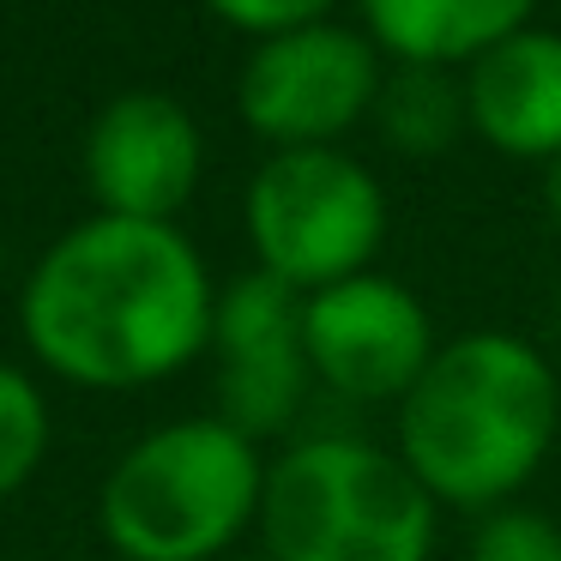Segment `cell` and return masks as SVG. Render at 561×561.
I'll return each instance as SVG.
<instances>
[{"mask_svg":"<svg viewBox=\"0 0 561 561\" xmlns=\"http://www.w3.org/2000/svg\"><path fill=\"white\" fill-rule=\"evenodd\" d=\"M556 375L519 339L471 332L435 351L399 411L411 477L440 501L489 507L513 495L556 440Z\"/></svg>","mask_w":561,"mask_h":561,"instance_id":"obj_2","label":"cell"},{"mask_svg":"<svg viewBox=\"0 0 561 561\" xmlns=\"http://www.w3.org/2000/svg\"><path fill=\"white\" fill-rule=\"evenodd\" d=\"M543 194H549V218L561 224V158H549V182H543Z\"/></svg>","mask_w":561,"mask_h":561,"instance_id":"obj_16","label":"cell"},{"mask_svg":"<svg viewBox=\"0 0 561 561\" xmlns=\"http://www.w3.org/2000/svg\"><path fill=\"white\" fill-rule=\"evenodd\" d=\"M368 31L411 67L477 61L495 43L519 37L531 0H363Z\"/></svg>","mask_w":561,"mask_h":561,"instance_id":"obj_11","label":"cell"},{"mask_svg":"<svg viewBox=\"0 0 561 561\" xmlns=\"http://www.w3.org/2000/svg\"><path fill=\"white\" fill-rule=\"evenodd\" d=\"M387 206L363 163L339 158L327 146L278 151L248 187V236L266 260L272 278L284 284H332L356 278L363 260L380 248Z\"/></svg>","mask_w":561,"mask_h":561,"instance_id":"obj_5","label":"cell"},{"mask_svg":"<svg viewBox=\"0 0 561 561\" xmlns=\"http://www.w3.org/2000/svg\"><path fill=\"white\" fill-rule=\"evenodd\" d=\"M43 440H49V416L43 399L19 368L0 363V495H13L43 459Z\"/></svg>","mask_w":561,"mask_h":561,"instance_id":"obj_13","label":"cell"},{"mask_svg":"<svg viewBox=\"0 0 561 561\" xmlns=\"http://www.w3.org/2000/svg\"><path fill=\"white\" fill-rule=\"evenodd\" d=\"M85 175L103 199V218L170 224V211L199 182V134L175 98L127 91L91 127Z\"/></svg>","mask_w":561,"mask_h":561,"instance_id":"obj_9","label":"cell"},{"mask_svg":"<svg viewBox=\"0 0 561 561\" xmlns=\"http://www.w3.org/2000/svg\"><path fill=\"white\" fill-rule=\"evenodd\" d=\"M308 302L296 296V284L254 272V278L230 284V296L218 302L211 339L224 351L218 399L224 423L236 435H266L296 416L308 392Z\"/></svg>","mask_w":561,"mask_h":561,"instance_id":"obj_8","label":"cell"},{"mask_svg":"<svg viewBox=\"0 0 561 561\" xmlns=\"http://www.w3.org/2000/svg\"><path fill=\"white\" fill-rule=\"evenodd\" d=\"M380 98L375 49L356 31L302 25L266 37L242 73V115L254 134L278 139L284 151L327 146Z\"/></svg>","mask_w":561,"mask_h":561,"instance_id":"obj_6","label":"cell"},{"mask_svg":"<svg viewBox=\"0 0 561 561\" xmlns=\"http://www.w3.org/2000/svg\"><path fill=\"white\" fill-rule=\"evenodd\" d=\"M211 284L170 224L91 218L43 254L25 290V339L79 387H146L211 339Z\"/></svg>","mask_w":561,"mask_h":561,"instance_id":"obj_1","label":"cell"},{"mask_svg":"<svg viewBox=\"0 0 561 561\" xmlns=\"http://www.w3.org/2000/svg\"><path fill=\"white\" fill-rule=\"evenodd\" d=\"M266 495L248 435L224 416L139 440L103 483V531L127 561H206Z\"/></svg>","mask_w":561,"mask_h":561,"instance_id":"obj_4","label":"cell"},{"mask_svg":"<svg viewBox=\"0 0 561 561\" xmlns=\"http://www.w3.org/2000/svg\"><path fill=\"white\" fill-rule=\"evenodd\" d=\"M260 525L272 561H423L435 501L363 440H308L272 465Z\"/></svg>","mask_w":561,"mask_h":561,"instance_id":"obj_3","label":"cell"},{"mask_svg":"<svg viewBox=\"0 0 561 561\" xmlns=\"http://www.w3.org/2000/svg\"><path fill=\"white\" fill-rule=\"evenodd\" d=\"M471 561H561V531L537 513H495L477 531Z\"/></svg>","mask_w":561,"mask_h":561,"instance_id":"obj_14","label":"cell"},{"mask_svg":"<svg viewBox=\"0 0 561 561\" xmlns=\"http://www.w3.org/2000/svg\"><path fill=\"white\" fill-rule=\"evenodd\" d=\"M230 25L242 31H260V37H284V31H302V25H320L332 0H211Z\"/></svg>","mask_w":561,"mask_h":561,"instance_id":"obj_15","label":"cell"},{"mask_svg":"<svg viewBox=\"0 0 561 561\" xmlns=\"http://www.w3.org/2000/svg\"><path fill=\"white\" fill-rule=\"evenodd\" d=\"M380 134L392 139L411 158H435V151L453 146L465 122V91L453 85L440 67H411L404 61L399 73L380 85Z\"/></svg>","mask_w":561,"mask_h":561,"instance_id":"obj_12","label":"cell"},{"mask_svg":"<svg viewBox=\"0 0 561 561\" xmlns=\"http://www.w3.org/2000/svg\"><path fill=\"white\" fill-rule=\"evenodd\" d=\"M465 115L513 158H561V37L519 31L471 61Z\"/></svg>","mask_w":561,"mask_h":561,"instance_id":"obj_10","label":"cell"},{"mask_svg":"<svg viewBox=\"0 0 561 561\" xmlns=\"http://www.w3.org/2000/svg\"><path fill=\"white\" fill-rule=\"evenodd\" d=\"M308 368L344 399H404L435 363L428 314L404 284L356 278L332 284L308 302Z\"/></svg>","mask_w":561,"mask_h":561,"instance_id":"obj_7","label":"cell"},{"mask_svg":"<svg viewBox=\"0 0 561 561\" xmlns=\"http://www.w3.org/2000/svg\"><path fill=\"white\" fill-rule=\"evenodd\" d=\"M556 332H561V296H556Z\"/></svg>","mask_w":561,"mask_h":561,"instance_id":"obj_17","label":"cell"}]
</instances>
